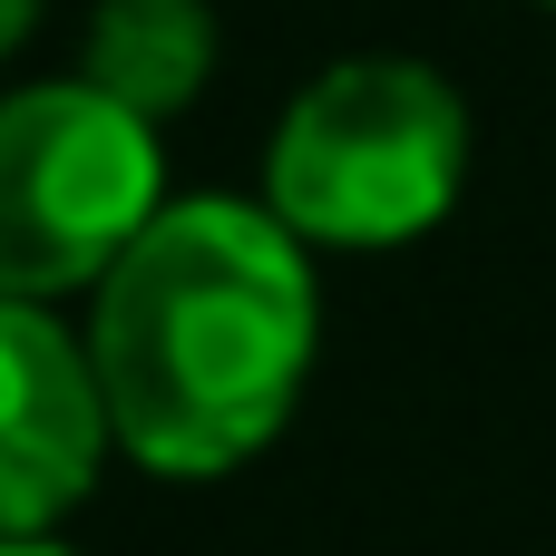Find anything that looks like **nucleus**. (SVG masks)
<instances>
[{
  "instance_id": "f257e3e1",
  "label": "nucleus",
  "mask_w": 556,
  "mask_h": 556,
  "mask_svg": "<svg viewBox=\"0 0 556 556\" xmlns=\"http://www.w3.org/2000/svg\"><path fill=\"white\" fill-rule=\"evenodd\" d=\"M108 430L166 479L254 459L313 362V274L274 205H166L98 283L88 332Z\"/></svg>"
},
{
  "instance_id": "f03ea898",
  "label": "nucleus",
  "mask_w": 556,
  "mask_h": 556,
  "mask_svg": "<svg viewBox=\"0 0 556 556\" xmlns=\"http://www.w3.org/2000/svg\"><path fill=\"white\" fill-rule=\"evenodd\" d=\"M469 166V117L420 59L323 68L264 156V205L313 244H410L450 215Z\"/></svg>"
},
{
  "instance_id": "7ed1b4c3",
  "label": "nucleus",
  "mask_w": 556,
  "mask_h": 556,
  "mask_svg": "<svg viewBox=\"0 0 556 556\" xmlns=\"http://www.w3.org/2000/svg\"><path fill=\"white\" fill-rule=\"evenodd\" d=\"M156 137L108 88H20L0 98V293L108 283L117 254L156 225Z\"/></svg>"
},
{
  "instance_id": "20e7f679",
  "label": "nucleus",
  "mask_w": 556,
  "mask_h": 556,
  "mask_svg": "<svg viewBox=\"0 0 556 556\" xmlns=\"http://www.w3.org/2000/svg\"><path fill=\"white\" fill-rule=\"evenodd\" d=\"M108 440L98 362L39 303L0 293V538H39L59 508H78Z\"/></svg>"
},
{
  "instance_id": "39448f33",
  "label": "nucleus",
  "mask_w": 556,
  "mask_h": 556,
  "mask_svg": "<svg viewBox=\"0 0 556 556\" xmlns=\"http://www.w3.org/2000/svg\"><path fill=\"white\" fill-rule=\"evenodd\" d=\"M215 68V20L205 0H108L88 20V88H108L117 108H137L147 127L176 117Z\"/></svg>"
},
{
  "instance_id": "423d86ee",
  "label": "nucleus",
  "mask_w": 556,
  "mask_h": 556,
  "mask_svg": "<svg viewBox=\"0 0 556 556\" xmlns=\"http://www.w3.org/2000/svg\"><path fill=\"white\" fill-rule=\"evenodd\" d=\"M29 10H39V0H0V49H10L20 29H29Z\"/></svg>"
},
{
  "instance_id": "0eeeda50",
  "label": "nucleus",
  "mask_w": 556,
  "mask_h": 556,
  "mask_svg": "<svg viewBox=\"0 0 556 556\" xmlns=\"http://www.w3.org/2000/svg\"><path fill=\"white\" fill-rule=\"evenodd\" d=\"M0 556H68V547H49V538H0Z\"/></svg>"
}]
</instances>
